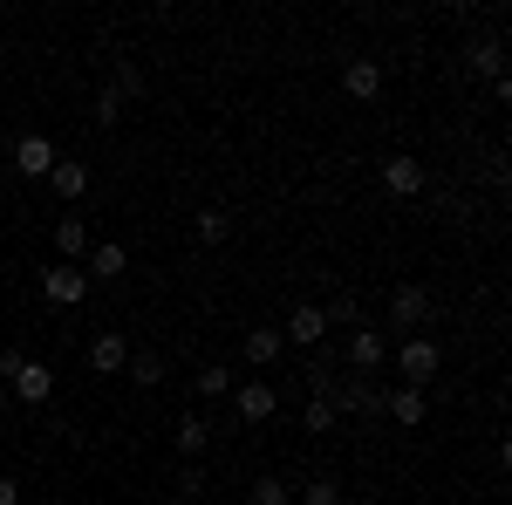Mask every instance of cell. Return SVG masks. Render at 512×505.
<instances>
[{"instance_id":"obj_25","label":"cell","mask_w":512,"mask_h":505,"mask_svg":"<svg viewBox=\"0 0 512 505\" xmlns=\"http://www.w3.org/2000/svg\"><path fill=\"white\" fill-rule=\"evenodd\" d=\"M301 505H342V485L335 478H308L301 485Z\"/></svg>"},{"instance_id":"obj_20","label":"cell","mask_w":512,"mask_h":505,"mask_svg":"<svg viewBox=\"0 0 512 505\" xmlns=\"http://www.w3.org/2000/svg\"><path fill=\"white\" fill-rule=\"evenodd\" d=\"M205 444H212V424H205V417H185V424H178V451H185V458H198V451H205Z\"/></svg>"},{"instance_id":"obj_16","label":"cell","mask_w":512,"mask_h":505,"mask_svg":"<svg viewBox=\"0 0 512 505\" xmlns=\"http://www.w3.org/2000/svg\"><path fill=\"white\" fill-rule=\"evenodd\" d=\"M89 280H123V273H130V253H123L117 239H103V246H89Z\"/></svg>"},{"instance_id":"obj_18","label":"cell","mask_w":512,"mask_h":505,"mask_svg":"<svg viewBox=\"0 0 512 505\" xmlns=\"http://www.w3.org/2000/svg\"><path fill=\"white\" fill-rule=\"evenodd\" d=\"M123 369H130V383H144V389H158V383H164V355H158V349H137L130 362H123Z\"/></svg>"},{"instance_id":"obj_9","label":"cell","mask_w":512,"mask_h":505,"mask_svg":"<svg viewBox=\"0 0 512 505\" xmlns=\"http://www.w3.org/2000/svg\"><path fill=\"white\" fill-rule=\"evenodd\" d=\"M342 89H349L355 103H376V96H383V62H376V55H355L349 69H342Z\"/></svg>"},{"instance_id":"obj_26","label":"cell","mask_w":512,"mask_h":505,"mask_svg":"<svg viewBox=\"0 0 512 505\" xmlns=\"http://www.w3.org/2000/svg\"><path fill=\"white\" fill-rule=\"evenodd\" d=\"M89 117H96L103 130H110V123L123 117V96H117V89H96V110H89Z\"/></svg>"},{"instance_id":"obj_21","label":"cell","mask_w":512,"mask_h":505,"mask_svg":"<svg viewBox=\"0 0 512 505\" xmlns=\"http://www.w3.org/2000/svg\"><path fill=\"white\" fill-rule=\"evenodd\" d=\"M233 369H226V362H205V369H198V396H233Z\"/></svg>"},{"instance_id":"obj_17","label":"cell","mask_w":512,"mask_h":505,"mask_svg":"<svg viewBox=\"0 0 512 505\" xmlns=\"http://www.w3.org/2000/svg\"><path fill=\"white\" fill-rule=\"evenodd\" d=\"M280 349H287V342H280V328H246V362H253V369H274Z\"/></svg>"},{"instance_id":"obj_32","label":"cell","mask_w":512,"mask_h":505,"mask_svg":"<svg viewBox=\"0 0 512 505\" xmlns=\"http://www.w3.org/2000/svg\"><path fill=\"white\" fill-rule=\"evenodd\" d=\"M0 417H7V389H0Z\"/></svg>"},{"instance_id":"obj_13","label":"cell","mask_w":512,"mask_h":505,"mask_svg":"<svg viewBox=\"0 0 512 505\" xmlns=\"http://www.w3.org/2000/svg\"><path fill=\"white\" fill-rule=\"evenodd\" d=\"M48 185H55V198H89V164L82 157H55V171H48Z\"/></svg>"},{"instance_id":"obj_6","label":"cell","mask_w":512,"mask_h":505,"mask_svg":"<svg viewBox=\"0 0 512 505\" xmlns=\"http://www.w3.org/2000/svg\"><path fill=\"white\" fill-rule=\"evenodd\" d=\"M280 342H294V349H321V342H328V314L301 301V308L287 314V328H280Z\"/></svg>"},{"instance_id":"obj_10","label":"cell","mask_w":512,"mask_h":505,"mask_svg":"<svg viewBox=\"0 0 512 505\" xmlns=\"http://www.w3.org/2000/svg\"><path fill=\"white\" fill-rule=\"evenodd\" d=\"M349 362H355V376H376V369L390 362V342H383L376 328H355L349 335Z\"/></svg>"},{"instance_id":"obj_7","label":"cell","mask_w":512,"mask_h":505,"mask_svg":"<svg viewBox=\"0 0 512 505\" xmlns=\"http://www.w3.org/2000/svg\"><path fill=\"white\" fill-rule=\"evenodd\" d=\"M424 321H431V294L403 280V287H396V294H390V328H410V335H417Z\"/></svg>"},{"instance_id":"obj_4","label":"cell","mask_w":512,"mask_h":505,"mask_svg":"<svg viewBox=\"0 0 512 505\" xmlns=\"http://www.w3.org/2000/svg\"><path fill=\"white\" fill-rule=\"evenodd\" d=\"M7 396H14V403H28V410H41V403L55 396V369H48V362H21V376L7 383Z\"/></svg>"},{"instance_id":"obj_15","label":"cell","mask_w":512,"mask_h":505,"mask_svg":"<svg viewBox=\"0 0 512 505\" xmlns=\"http://www.w3.org/2000/svg\"><path fill=\"white\" fill-rule=\"evenodd\" d=\"M465 62H472V76H485V82H499V76H506V41H499V35H485V41H472V48H465Z\"/></svg>"},{"instance_id":"obj_30","label":"cell","mask_w":512,"mask_h":505,"mask_svg":"<svg viewBox=\"0 0 512 505\" xmlns=\"http://www.w3.org/2000/svg\"><path fill=\"white\" fill-rule=\"evenodd\" d=\"M21 362H28V355H21V349H0V389H7V383H14V376H21Z\"/></svg>"},{"instance_id":"obj_23","label":"cell","mask_w":512,"mask_h":505,"mask_svg":"<svg viewBox=\"0 0 512 505\" xmlns=\"http://www.w3.org/2000/svg\"><path fill=\"white\" fill-rule=\"evenodd\" d=\"M335 417H342V410H335L328 396H308V410H301V424L315 430V437H321V430H335Z\"/></svg>"},{"instance_id":"obj_28","label":"cell","mask_w":512,"mask_h":505,"mask_svg":"<svg viewBox=\"0 0 512 505\" xmlns=\"http://www.w3.org/2000/svg\"><path fill=\"white\" fill-rule=\"evenodd\" d=\"M321 314H328V328H355V321H362V314H355V301H349V294H335V301H328V308H321Z\"/></svg>"},{"instance_id":"obj_5","label":"cell","mask_w":512,"mask_h":505,"mask_svg":"<svg viewBox=\"0 0 512 505\" xmlns=\"http://www.w3.org/2000/svg\"><path fill=\"white\" fill-rule=\"evenodd\" d=\"M41 294H48L55 308H76V301H89V273L82 267H48L41 273Z\"/></svg>"},{"instance_id":"obj_29","label":"cell","mask_w":512,"mask_h":505,"mask_svg":"<svg viewBox=\"0 0 512 505\" xmlns=\"http://www.w3.org/2000/svg\"><path fill=\"white\" fill-rule=\"evenodd\" d=\"M178 499H205V471H198V465L178 471Z\"/></svg>"},{"instance_id":"obj_19","label":"cell","mask_w":512,"mask_h":505,"mask_svg":"<svg viewBox=\"0 0 512 505\" xmlns=\"http://www.w3.org/2000/svg\"><path fill=\"white\" fill-rule=\"evenodd\" d=\"M226 239H233V219H226L219 205H205V212H198V246H226Z\"/></svg>"},{"instance_id":"obj_1","label":"cell","mask_w":512,"mask_h":505,"mask_svg":"<svg viewBox=\"0 0 512 505\" xmlns=\"http://www.w3.org/2000/svg\"><path fill=\"white\" fill-rule=\"evenodd\" d=\"M390 362H396V376H403L410 389H424V383L437 376V369H444V349H437L431 335H410V342H403V349H396Z\"/></svg>"},{"instance_id":"obj_22","label":"cell","mask_w":512,"mask_h":505,"mask_svg":"<svg viewBox=\"0 0 512 505\" xmlns=\"http://www.w3.org/2000/svg\"><path fill=\"white\" fill-rule=\"evenodd\" d=\"M55 246H62L69 260H82V253H89V226H82V219H62V226H55Z\"/></svg>"},{"instance_id":"obj_2","label":"cell","mask_w":512,"mask_h":505,"mask_svg":"<svg viewBox=\"0 0 512 505\" xmlns=\"http://www.w3.org/2000/svg\"><path fill=\"white\" fill-rule=\"evenodd\" d=\"M383 396H390V389L376 383V376H355V383H335L328 403H335V410H349V417H383Z\"/></svg>"},{"instance_id":"obj_11","label":"cell","mask_w":512,"mask_h":505,"mask_svg":"<svg viewBox=\"0 0 512 505\" xmlns=\"http://www.w3.org/2000/svg\"><path fill=\"white\" fill-rule=\"evenodd\" d=\"M14 171H21V178H48V171H55V144H48V137H21V144H14Z\"/></svg>"},{"instance_id":"obj_8","label":"cell","mask_w":512,"mask_h":505,"mask_svg":"<svg viewBox=\"0 0 512 505\" xmlns=\"http://www.w3.org/2000/svg\"><path fill=\"white\" fill-rule=\"evenodd\" d=\"M89 369H96V376H123V362H130V342H123L117 328H103V335H89Z\"/></svg>"},{"instance_id":"obj_24","label":"cell","mask_w":512,"mask_h":505,"mask_svg":"<svg viewBox=\"0 0 512 505\" xmlns=\"http://www.w3.org/2000/svg\"><path fill=\"white\" fill-rule=\"evenodd\" d=\"M253 505H294V485L287 478H260L253 485Z\"/></svg>"},{"instance_id":"obj_3","label":"cell","mask_w":512,"mask_h":505,"mask_svg":"<svg viewBox=\"0 0 512 505\" xmlns=\"http://www.w3.org/2000/svg\"><path fill=\"white\" fill-rule=\"evenodd\" d=\"M233 410H239V424H267L280 410V389L274 383H233Z\"/></svg>"},{"instance_id":"obj_31","label":"cell","mask_w":512,"mask_h":505,"mask_svg":"<svg viewBox=\"0 0 512 505\" xmlns=\"http://www.w3.org/2000/svg\"><path fill=\"white\" fill-rule=\"evenodd\" d=\"M0 505H21V485L14 478H0Z\"/></svg>"},{"instance_id":"obj_14","label":"cell","mask_w":512,"mask_h":505,"mask_svg":"<svg viewBox=\"0 0 512 505\" xmlns=\"http://www.w3.org/2000/svg\"><path fill=\"white\" fill-rule=\"evenodd\" d=\"M383 185H390L396 198H417L424 192V164H417V157H383Z\"/></svg>"},{"instance_id":"obj_27","label":"cell","mask_w":512,"mask_h":505,"mask_svg":"<svg viewBox=\"0 0 512 505\" xmlns=\"http://www.w3.org/2000/svg\"><path fill=\"white\" fill-rule=\"evenodd\" d=\"M110 89H117L123 103H130V96H144V69H130V62H117V82H110Z\"/></svg>"},{"instance_id":"obj_12","label":"cell","mask_w":512,"mask_h":505,"mask_svg":"<svg viewBox=\"0 0 512 505\" xmlns=\"http://www.w3.org/2000/svg\"><path fill=\"white\" fill-rule=\"evenodd\" d=\"M383 410H390L403 430H417V424H424V410H431V396H424V389H410V383H396L390 396H383Z\"/></svg>"}]
</instances>
